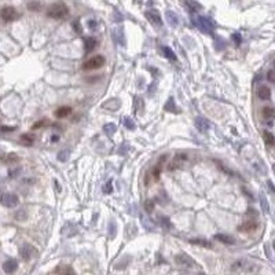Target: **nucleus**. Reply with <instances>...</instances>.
<instances>
[{"mask_svg":"<svg viewBox=\"0 0 275 275\" xmlns=\"http://www.w3.org/2000/svg\"><path fill=\"white\" fill-rule=\"evenodd\" d=\"M120 106H121V102H120V99H117V98L109 99V100H106V102L102 103V107H103V109L111 110V111L118 110V109H120Z\"/></svg>","mask_w":275,"mask_h":275,"instance_id":"8","label":"nucleus"},{"mask_svg":"<svg viewBox=\"0 0 275 275\" xmlns=\"http://www.w3.org/2000/svg\"><path fill=\"white\" fill-rule=\"evenodd\" d=\"M263 139H264V142H266V145H268V146L275 145V136L271 134L270 131H264L263 132Z\"/></svg>","mask_w":275,"mask_h":275,"instance_id":"21","label":"nucleus"},{"mask_svg":"<svg viewBox=\"0 0 275 275\" xmlns=\"http://www.w3.org/2000/svg\"><path fill=\"white\" fill-rule=\"evenodd\" d=\"M194 124H196L197 130L201 132H206V131H209V128H211V123L205 117H197Z\"/></svg>","mask_w":275,"mask_h":275,"instance_id":"7","label":"nucleus"},{"mask_svg":"<svg viewBox=\"0 0 275 275\" xmlns=\"http://www.w3.org/2000/svg\"><path fill=\"white\" fill-rule=\"evenodd\" d=\"M105 65V57L102 55H95V57L87 59L83 64V69L84 70H94V69H99Z\"/></svg>","mask_w":275,"mask_h":275,"instance_id":"2","label":"nucleus"},{"mask_svg":"<svg viewBox=\"0 0 275 275\" xmlns=\"http://www.w3.org/2000/svg\"><path fill=\"white\" fill-rule=\"evenodd\" d=\"M161 222H162V224H164L165 228H172V223H171V220H169L168 217L162 216V217H161Z\"/></svg>","mask_w":275,"mask_h":275,"instance_id":"31","label":"nucleus"},{"mask_svg":"<svg viewBox=\"0 0 275 275\" xmlns=\"http://www.w3.org/2000/svg\"><path fill=\"white\" fill-rule=\"evenodd\" d=\"M57 157H58V160H59L61 162H66V161L69 160V157H70V151H69L68 149H64V150H61V151L58 153Z\"/></svg>","mask_w":275,"mask_h":275,"instance_id":"24","label":"nucleus"},{"mask_svg":"<svg viewBox=\"0 0 275 275\" xmlns=\"http://www.w3.org/2000/svg\"><path fill=\"white\" fill-rule=\"evenodd\" d=\"M21 142L25 145H32L33 143V136H30V135H22L21 136Z\"/></svg>","mask_w":275,"mask_h":275,"instance_id":"30","label":"nucleus"},{"mask_svg":"<svg viewBox=\"0 0 275 275\" xmlns=\"http://www.w3.org/2000/svg\"><path fill=\"white\" fill-rule=\"evenodd\" d=\"M198 275H206V274H204V272H200V274H198Z\"/></svg>","mask_w":275,"mask_h":275,"instance_id":"43","label":"nucleus"},{"mask_svg":"<svg viewBox=\"0 0 275 275\" xmlns=\"http://www.w3.org/2000/svg\"><path fill=\"white\" fill-rule=\"evenodd\" d=\"M88 26H89V28H95V22H94V21H92V22L89 21V22H88Z\"/></svg>","mask_w":275,"mask_h":275,"instance_id":"42","label":"nucleus"},{"mask_svg":"<svg viewBox=\"0 0 275 275\" xmlns=\"http://www.w3.org/2000/svg\"><path fill=\"white\" fill-rule=\"evenodd\" d=\"M215 238H216L217 241L226 243V245H234V243H235V239L232 238V237L227 235V234H216V235H215Z\"/></svg>","mask_w":275,"mask_h":275,"instance_id":"16","label":"nucleus"},{"mask_svg":"<svg viewBox=\"0 0 275 275\" xmlns=\"http://www.w3.org/2000/svg\"><path fill=\"white\" fill-rule=\"evenodd\" d=\"M15 219H17V220H25V219H26V213L23 211H21V212H18V213L15 215Z\"/></svg>","mask_w":275,"mask_h":275,"instance_id":"34","label":"nucleus"},{"mask_svg":"<svg viewBox=\"0 0 275 275\" xmlns=\"http://www.w3.org/2000/svg\"><path fill=\"white\" fill-rule=\"evenodd\" d=\"M47 124V121L46 120H41V121H39V123H36V124H33V130H37V128H40V127H43V125H46Z\"/></svg>","mask_w":275,"mask_h":275,"instance_id":"36","label":"nucleus"},{"mask_svg":"<svg viewBox=\"0 0 275 275\" xmlns=\"http://www.w3.org/2000/svg\"><path fill=\"white\" fill-rule=\"evenodd\" d=\"M257 95H259V98L262 100H268L271 98V89L270 87L267 85H262L259 88V91H257Z\"/></svg>","mask_w":275,"mask_h":275,"instance_id":"12","label":"nucleus"},{"mask_svg":"<svg viewBox=\"0 0 275 275\" xmlns=\"http://www.w3.org/2000/svg\"><path fill=\"white\" fill-rule=\"evenodd\" d=\"M175 262L179 264V266H183V267H193L194 266V260L191 259L189 255H186V253H180V255L175 256Z\"/></svg>","mask_w":275,"mask_h":275,"instance_id":"5","label":"nucleus"},{"mask_svg":"<svg viewBox=\"0 0 275 275\" xmlns=\"http://www.w3.org/2000/svg\"><path fill=\"white\" fill-rule=\"evenodd\" d=\"M186 160H187V154H184V153H182V154H176L175 158H173V161H172V164L169 165V169L177 168V166L182 164L183 161H186Z\"/></svg>","mask_w":275,"mask_h":275,"instance_id":"14","label":"nucleus"},{"mask_svg":"<svg viewBox=\"0 0 275 275\" xmlns=\"http://www.w3.org/2000/svg\"><path fill=\"white\" fill-rule=\"evenodd\" d=\"M15 130V127H0V132H13Z\"/></svg>","mask_w":275,"mask_h":275,"instance_id":"35","label":"nucleus"},{"mask_svg":"<svg viewBox=\"0 0 275 275\" xmlns=\"http://www.w3.org/2000/svg\"><path fill=\"white\" fill-rule=\"evenodd\" d=\"M146 17H147L149 21H150L151 23H154V25H157V26L162 25V19L157 11H147L146 13Z\"/></svg>","mask_w":275,"mask_h":275,"instance_id":"11","label":"nucleus"},{"mask_svg":"<svg viewBox=\"0 0 275 275\" xmlns=\"http://www.w3.org/2000/svg\"><path fill=\"white\" fill-rule=\"evenodd\" d=\"M256 228H257V223L255 220H248V222L242 223V224L239 226L238 231H241V232H252V231H255Z\"/></svg>","mask_w":275,"mask_h":275,"instance_id":"10","label":"nucleus"},{"mask_svg":"<svg viewBox=\"0 0 275 275\" xmlns=\"http://www.w3.org/2000/svg\"><path fill=\"white\" fill-rule=\"evenodd\" d=\"M274 68H275V61H274Z\"/></svg>","mask_w":275,"mask_h":275,"instance_id":"44","label":"nucleus"},{"mask_svg":"<svg viewBox=\"0 0 275 275\" xmlns=\"http://www.w3.org/2000/svg\"><path fill=\"white\" fill-rule=\"evenodd\" d=\"M164 109L166 111H171V113H179V110L176 109V105H175V100H173V98H169L168 100H166Z\"/></svg>","mask_w":275,"mask_h":275,"instance_id":"22","label":"nucleus"},{"mask_svg":"<svg viewBox=\"0 0 275 275\" xmlns=\"http://www.w3.org/2000/svg\"><path fill=\"white\" fill-rule=\"evenodd\" d=\"M196 23H197V26L200 28V29H204V30H209V29L213 28V23H211L209 21H208L206 18H204V17L196 19Z\"/></svg>","mask_w":275,"mask_h":275,"instance_id":"13","label":"nucleus"},{"mask_svg":"<svg viewBox=\"0 0 275 275\" xmlns=\"http://www.w3.org/2000/svg\"><path fill=\"white\" fill-rule=\"evenodd\" d=\"M262 204H263V209L264 211H268V202H266V200H264V197L262 196Z\"/></svg>","mask_w":275,"mask_h":275,"instance_id":"38","label":"nucleus"},{"mask_svg":"<svg viewBox=\"0 0 275 275\" xmlns=\"http://www.w3.org/2000/svg\"><path fill=\"white\" fill-rule=\"evenodd\" d=\"M54 183H55V189H57L58 191H61V184H59L58 180H54Z\"/></svg>","mask_w":275,"mask_h":275,"instance_id":"40","label":"nucleus"},{"mask_svg":"<svg viewBox=\"0 0 275 275\" xmlns=\"http://www.w3.org/2000/svg\"><path fill=\"white\" fill-rule=\"evenodd\" d=\"M70 113H72L70 107H69V106H62V107H59L58 110H55L54 116L58 117V118H64V117H68Z\"/></svg>","mask_w":275,"mask_h":275,"instance_id":"18","label":"nucleus"},{"mask_svg":"<svg viewBox=\"0 0 275 275\" xmlns=\"http://www.w3.org/2000/svg\"><path fill=\"white\" fill-rule=\"evenodd\" d=\"M166 17H168V19H169V22H171V25H172V26H176V25H177L176 15H175V14H173V13L168 11V13H166Z\"/></svg>","mask_w":275,"mask_h":275,"instance_id":"29","label":"nucleus"},{"mask_svg":"<svg viewBox=\"0 0 275 275\" xmlns=\"http://www.w3.org/2000/svg\"><path fill=\"white\" fill-rule=\"evenodd\" d=\"M0 204L6 208H14L19 204V198L17 194H13V193H4L2 194L0 197Z\"/></svg>","mask_w":275,"mask_h":275,"instance_id":"3","label":"nucleus"},{"mask_svg":"<svg viewBox=\"0 0 275 275\" xmlns=\"http://www.w3.org/2000/svg\"><path fill=\"white\" fill-rule=\"evenodd\" d=\"M189 242L193 243V245H200V246H202V248H206V249H211L212 246H213L211 241H208V239H204V238H194V239H190Z\"/></svg>","mask_w":275,"mask_h":275,"instance_id":"15","label":"nucleus"},{"mask_svg":"<svg viewBox=\"0 0 275 275\" xmlns=\"http://www.w3.org/2000/svg\"><path fill=\"white\" fill-rule=\"evenodd\" d=\"M232 40H235V43H237V44H239V43H241V36H239L238 33L232 34Z\"/></svg>","mask_w":275,"mask_h":275,"instance_id":"37","label":"nucleus"},{"mask_svg":"<svg viewBox=\"0 0 275 275\" xmlns=\"http://www.w3.org/2000/svg\"><path fill=\"white\" fill-rule=\"evenodd\" d=\"M51 139H53V142H58V140H59V136H57V135H54V136L51 138Z\"/></svg>","mask_w":275,"mask_h":275,"instance_id":"41","label":"nucleus"},{"mask_svg":"<svg viewBox=\"0 0 275 275\" xmlns=\"http://www.w3.org/2000/svg\"><path fill=\"white\" fill-rule=\"evenodd\" d=\"M0 17L3 18V21H6V22H11V21L17 19L19 17L18 11H17L14 7L11 6H6L3 7L2 10H0Z\"/></svg>","mask_w":275,"mask_h":275,"instance_id":"4","label":"nucleus"},{"mask_svg":"<svg viewBox=\"0 0 275 275\" xmlns=\"http://www.w3.org/2000/svg\"><path fill=\"white\" fill-rule=\"evenodd\" d=\"M262 116L266 118V120H270V118L275 117V109L271 106H264L262 109Z\"/></svg>","mask_w":275,"mask_h":275,"instance_id":"19","label":"nucleus"},{"mask_svg":"<svg viewBox=\"0 0 275 275\" xmlns=\"http://www.w3.org/2000/svg\"><path fill=\"white\" fill-rule=\"evenodd\" d=\"M123 124H124L125 128H128V130H135V128H136V125H135V123L132 121V118L128 117V116L123 117Z\"/></svg>","mask_w":275,"mask_h":275,"instance_id":"25","label":"nucleus"},{"mask_svg":"<svg viewBox=\"0 0 275 275\" xmlns=\"http://www.w3.org/2000/svg\"><path fill=\"white\" fill-rule=\"evenodd\" d=\"M34 248L32 245H29V243H25V245L21 248V250H19V255H21V257H22L23 260H30L32 259V256L34 255Z\"/></svg>","mask_w":275,"mask_h":275,"instance_id":"6","label":"nucleus"},{"mask_svg":"<svg viewBox=\"0 0 275 275\" xmlns=\"http://www.w3.org/2000/svg\"><path fill=\"white\" fill-rule=\"evenodd\" d=\"M69 15V8L64 3H54L47 8V17L53 19H65Z\"/></svg>","mask_w":275,"mask_h":275,"instance_id":"1","label":"nucleus"},{"mask_svg":"<svg viewBox=\"0 0 275 275\" xmlns=\"http://www.w3.org/2000/svg\"><path fill=\"white\" fill-rule=\"evenodd\" d=\"M28 8L30 11H39L40 10V3L39 2H29L28 3Z\"/></svg>","mask_w":275,"mask_h":275,"instance_id":"28","label":"nucleus"},{"mask_svg":"<svg viewBox=\"0 0 275 275\" xmlns=\"http://www.w3.org/2000/svg\"><path fill=\"white\" fill-rule=\"evenodd\" d=\"M55 272L58 275H74V271H73L70 267L68 266H59L55 268Z\"/></svg>","mask_w":275,"mask_h":275,"instance_id":"20","label":"nucleus"},{"mask_svg":"<svg viewBox=\"0 0 275 275\" xmlns=\"http://www.w3.org/2000/svg\"><path fill=\"white\" fill-rule=\"evenodd\" d=\"M96 46H98V41H96L95 37H88V39L84 40V47H85V51L89 53V51L95 50Z\"/></svg>","mask_w":275,"mask_h":275,"instance_id":"17","label":"nucleus"},{"mask_svg":"<svg viewBox=\"0 0 275 275\" xmlns=\"http://www.w3.org/2000/svg\"><path fill=\"white\" fill-rule=\"evenodd\" d=\"M111 190H113V189H111V182H107L106 186H105V191L109 194V193H111Z\"/></svg>","mask_w":275,"mask_h":275,"instance_id":"39","label":"nucleus"},{"mask_svg":"<svg viewBox=\"0 0 275 275\" xmlns=\"http://www.w3.org/2000/svg\"><path fill=\"white\" fill-rule=\"evenodd\" d=\"M267 79H268V81L275 83V69H274V70H270L268 73H267Z\"/></svg>","mask_w":275,"mask_h":275,"instance_id":"33","label":"nucleus"},{"mask_svg":"<svg viewBox=\"0 0 275 275\" xmlns=\"http://www.w3.org/2000/svg\"><path fill=\"white\" fill-rule=\"evenodd\" d=\"M116 131H117V127H116L114 124L109 123V124H105V125H103V132H105L107 136H113V135L116 134Z\"/></svg>","mask_w":275,"mask_h":275,"instance_id":"23","label":"nucleus"},{"mask_svg":"<svg viewBox=\"0 0 275 275\" xmlns=\"http://www.w3.org/2000/svg\"><path fill=\"white\" fill-rule=\"evenodd\" d=\"M162 51H164V55L169 59V61H173V62L176 61V55H175V53H173L169 47H162Z\"/></svg>","mask_w":275,"mask_h":275,"instance_id":"26","label":"nucleus"},{"mask_svg":"<svg viewBox=\"0 0 275 275\" xmlns=\"http://www.w3.org/2000/svg\"><path fill=\"white\" fill-rule=\"evenodd\" d=\"M17 268H18V263H17V260H14V259H10V260H7V262L3 263V271H4L6 274L15 272Z\"/></svg>","mask_w":275,"mask_h":275,"instance_id":"9","label":"nucleus"},{"mask_svg":"<svg viewBox=\"0 0 275 275\" xmlns=\"http://www.w3.org/2000/svg\"><path fill=\"white\" fill-rule=\"evenodd\" d=\"M145 211L147 212V213H151V212L154 211V202H153L151 200L145 201Z\"/></svg>","mask_w":275,"mask_h":275,"instance_id":"27","label":"nucleus"},{"mask_svg":"<svg viewBox=\"0 0 275 275\" xmlns=\"http://www.w3.org/2000/svg\"><path fill=\"white\" fill-rule=\"evenodd\" d=\"M161 165L162 164H160V162H158V165L154 166V169H153V176H154L155 179H157V177L160 176V173H161Z\"/></svg>","mask_w":275,"mask_h":275,"instance_id":"32","label":"nucleus"}]
</instances>
